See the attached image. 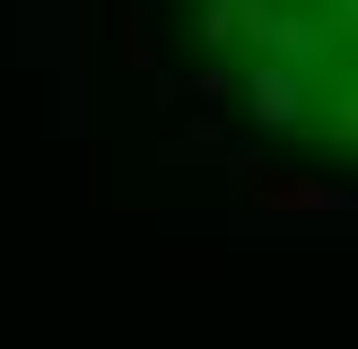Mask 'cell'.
<instances>
[{"label": "cell", "mask_w": 358, "mask_h": 349, "mask_svg": "<svg viewBox=\"0 0 358 349\" xmlns=\"http://www.w3.org/2000/svg\"><path fill=\"white\" fill-rule=\"evenodd\" d=\"M184 79L254 140L358 166V0H157Z\"/></svg>", "instance_id": "6da1fadb"}]
</instances>
